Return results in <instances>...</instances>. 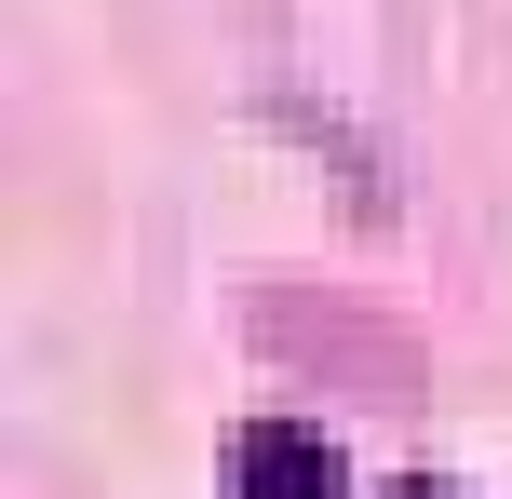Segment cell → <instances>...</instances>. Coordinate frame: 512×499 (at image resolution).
Wrapping results in <instances>:
<instances>
[{"label":"cell","mask_w":512,"mask_h":499,"mask_svg":"<svg viewBox=\"0 0 512 499\" xmlns=\"http://www.w3.org/2000/svg\"><path fill=\"white\" fill-rule=\"evenodd\" d=\"M230 499H337V446L310 419H243L230 432Z\"/></svg>","instance_id":"1"},{"label":"cell","mask_w":512,"mask_h":499,"mask_svg":"<svg viewBox=\"0 0 512 499\" xmlns=\"http://www.w3.org/2000/svg\"><path fill=\"white\" fill-rule=\"evenodd\" d=\"M405 499H432V486H405Z\"/></svg>","instance_id":"2"}]
</instances>
